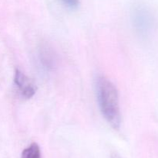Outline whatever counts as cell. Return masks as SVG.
<instances>
[{
	"label": "cell",
	"instance_id": "6da1fadb",
	"mask_svg": "<svg viewBox=\"0 0 158 158\" xmlns=\"http://www.w3.org/2000/svg\"><path fill=\"white\" fill-rule=\"evenodd\" d=\"M97 102L102 115L114 129H119L121 122L118 91L115 85L106 77L99 76L96 80Z\"/></svg>",
	"mask_w": 158,
	"mask_h": 158
},
{
	"label": "cell",
	"instance_id": "7a4b0ae2",
	"mask_svg": "<svg viewBox=\"0 0 158 158\" xmlns=\"http://www.w3.org/2000/svg\"><path fill=\"white\" fill-rule=\"evenodd\" d=\"M131 19L133 27L140 37H149L154 31L155 18L151 9L143 3L138 2L133 6Z\"/></svg>",
	"mask_w": 158,
	"mask_h": 158
},
{
	"label": "cell",
	"instance_id": "3957f363",
	"mask_svg": "<svg viewBox=\"0 0 158 158\" xmlns=\"http://www.w3.org/2000/svg\"><path fill=\"white\" fill-rule=\"evenodd\" d=\"M14 82L20 94L26 99H30L35 94V87L32 81L19 70H16L14 75Z\"/></svg>",
	"mask_w": 158,
	"mask_h": 158
},
{
	"label": "cell",
	"instance_id": "277c9868",
	"mask_svg": "<svg viewBox=\"0 0 158 158\" xmlns=\"http://www.w3.org/2000/svg\"><path fill=\"white\" fill-rule=\"evenodd\" d=\"M40 58L42 64L47 70H50L55 64V54L48 46H42L40 51Z\"/></svg>",
	"mask_w": 158,
	"mask_h": 158
},
{
	"label": "cell",
	"instance_id": "5b68a950",
	"mask_svg": "<svg viewBox=\"0 0 158 158\" xmlns=\"http://www.w3.org/2000/svg\"><path fill=\"white\" fill-rule=\"evenodd\" d=\"M22 158H41V152L38 144L33 143L26 147L23 151Z\"/></svg>",
	"mask_w": 158,
	"mask_h": 158
},
{
	"label": "cell",
	"instance_id": "8992f818",
	"mask_svg": "<svg viewBox=\"0 0 158 158\" xmlns=\"http://www.w3.org/2000/svg\"><path fill=\"white\" fill-rule=\"evenodd\" d=\"M66 7L69 9H76L80 5V0H60Z\"/></svg>",
	"mask_w": 158,
	"mask_h": 158
},
{
	"label": "cell",
	"instance_id": "52a82bcc",
	"mask_svg": "<svg viewBox=\"0 0 158 158\" xmlns=\"http://www.w3.org/2000/svg\"><path fill=\"white\" fill-rule=\"evenodd\" d=\"M111 158H121V157H120L117 153H114V154L112 155V156H111Z\"/></svg>",
	"mask_w": 158,
	"mask_h": 158
}]
</instances>
